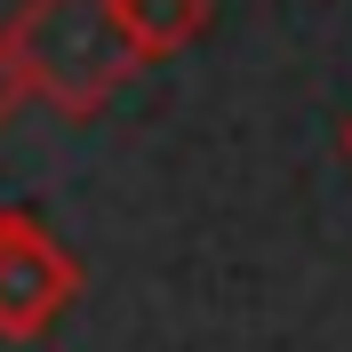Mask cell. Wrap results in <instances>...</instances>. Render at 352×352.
<instances>
[{"instance_id": "cell-4", "label": "cell", "mask_w": 352, "mask_h": 352, "mask_svg": "<svg viewBox=\"0 0 352 352\" xmlns=\"http://www.w3.org/2000/svg\"><path fill=\"white\" fill-rule=\"evenodd\" d=\"M16 104H24V88H16V65H8V48H0V129L16 120Z\"/></svg>"}, {"instance_id": "cell-5", "label": "cell", "mask_w": 352, "mask_h": 352, "mask_svg": "<svg viewBox=\"0 0 352 352\" xmlns=\"http://www.w3.org/2000/svg\"><path fill=\"white\" fill-rule=\"evenodd\" d=\"M344 160H352V120H344Z\"/></svg>"}, {"instance_id": "cell-1", "label": "cell", "mask_w": 352, "mask_h": 352, "mask_svg": "<svg viewBox=\"0 0 352 352\" xmlns=\"http://www.w3.org/2000/svg\"><path fill=\"white\" fill-rule=\"evenodd\" d=\"M0 48L16 65V88L32 104H48L56 120H96L144 65L120 32L112 0H24L0 32Z\"/></svg>"}, {"instance_id": "cell-2", "label": "cell", "mask_w": 352, "mask_h": 352, "mask_svg": "<svg viewBox=\"0 0 352 352\" xmlns=\"http://www.w3.org/2000/svg\"><path fill=\"white\" fill-rule=\"evenodd\" d=\"M72 296H80V256L65 241H48L32 217L0 208V336L8 344L48 336Z\"/></svg>"}, {"instance_id": "cell-3", "label": "cell", "mask_w": 352, "mask_h": 352, "mask_svg": "<svg viewBox=\"0 0 352 352\" xmlns=\"http://www.w3.org/2000/svg\"><path fill=\"white\" fill-rule=\"evenodd\" d=\"M112 8H120V32H129V48L144 65L192 48L208 32V16H217V0H112Z\"/></svg>"}]
</instances>
